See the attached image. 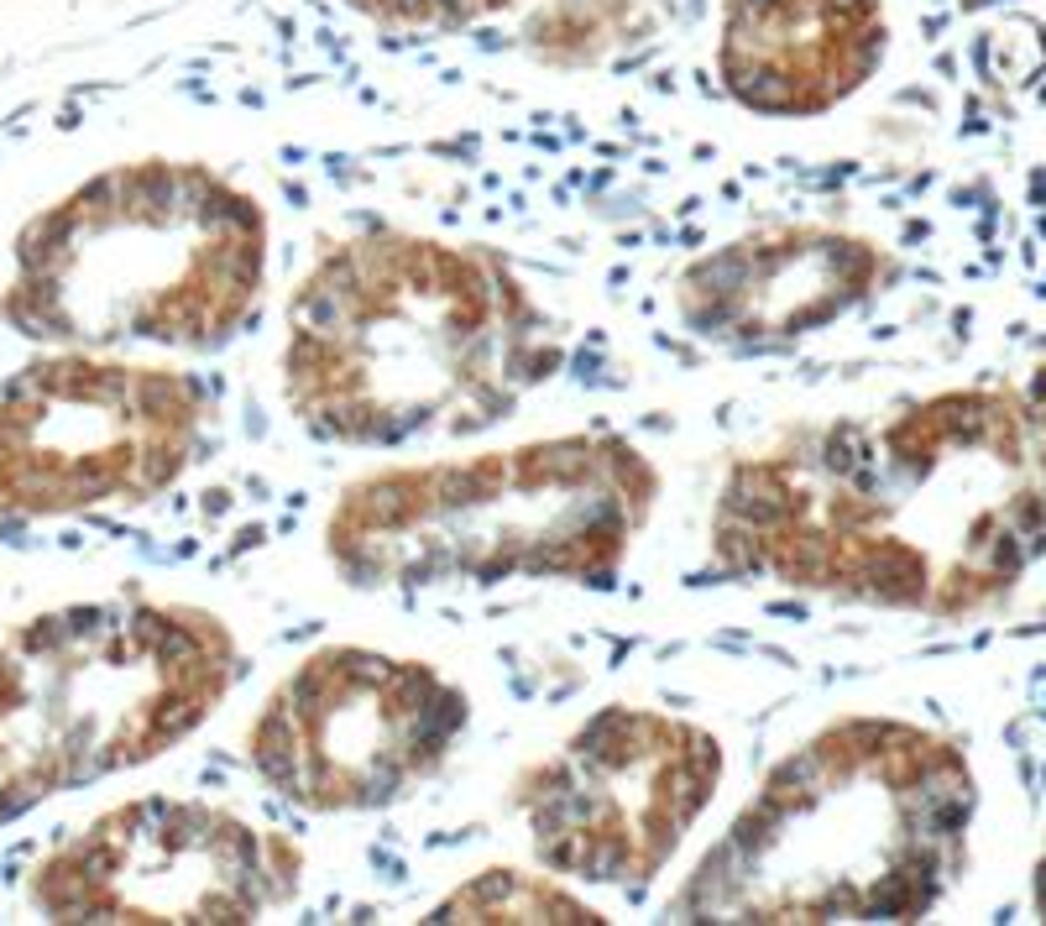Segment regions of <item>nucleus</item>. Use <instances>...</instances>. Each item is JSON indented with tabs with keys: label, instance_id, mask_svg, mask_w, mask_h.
Listing matches in <instances>:
<instances>
[{
	"label": "nucleus",
	"instance_id": "nucleus-1",
	"mask_svg": "<svg viewBox=\"0 0 1046 926\" xmlns=\"http://www.w3.org/2000/svg\"><path fill=\"white\" fill-rule=\"evenodd\" d=\"M1042 524L1046 414L947 393L738 455L711 508V560L780 592L958 612L1015 576Z\"/></svg>",
	"mask_w": 1046,
	"mask_h": 926
},
{
	"label": "nucleus",
	"instance_id": "nucleus-2",
	"mask_svg": "<svg viewBox=\"0 0 1046 926\" xmlns=\"http://www.w3.org/2000/svg\"><path fill=\"white\" fill-rule=\"evenodd\" d=\"M560 362L555 325L497 252L362 231L299 278L278 377L314 440L392 450L502 424Z\"/></svg>",
	"mask_w": 1046,
	"mask_h": 926
},
{
	"label": "nucleus",
	"instance_id": "nucleus-3",
	"mask_svg": "<svg viewBox=\"0 0 1046 926\" xmlns=\"http://www.w3.org/2000/svg\"><path fill=\"white\" fill-rule=\"evenodd\" d=\"M973 817L963 754L895 717L790 748L696 858L665 916L702 926L915 922L952 885Z\"/></svg>",
	"mask_w": 1046,
	"mask_h": 926
},
{
	"label": "nucleus",
	"instance_id": "nucleus-4",
	"mask_svg": "<svg viewBox=\"0 0 1046 926\" xmlns=\"http://www.w3.org/2000/svg\"><path fill=\"white\" fill-rule=\"evenodd\" d=\"M659 503V466L623 435H549L345 482L325 556L351 586L581 582L623 571Z\"/></svg>",
	"mask_w": 1046,
	"mask_h": 926
},
{
	"label": "nucleus",
	"instance_id": "nucleus-5",
	"mask_svg": "<svg viewBox=\"0 0 1046 926\" xmlns=\"http://www.w3.org/2000/svg\"><path fill=\"white\" fill-rule=\"evenodd\" d=\"M267 289V210L209 162L142 158L16 236L0 315L32 341L215 351Z\"/></svg>",
	"mask_w": 1046,
	"mask_h": 926
},
{
	"label": "nucleus",
	"instance_id": "nucleus-6",
	"mask_svg": "<svg viewBox=\"0 0 1046 926\" xmlns=\"http://www.w3.org/2000/svg\"><path fill=\"white\" fill-rule=\"evenodd\" d=\"M241 644L194 602H78L0 655V821L179 748L220 712Z\"/></svg>",
	"mask_w": 1046,
	"mask_h": 926
},
{
	"label": "nucleus",
	"instance_id": "nucleus-7",
	"mask_svg": "<svg viewBox=\"0 0 1046 926\" xmlns=\"http://www.w3.org/2000/svg\"><path fill=\"white\" fill-rule=\"evenodd\" d=\"M466 722V691L429 660L330 644L267 691L246 759L299 812H382L450 759Z\"/></svg>",
	"mask_w": 1046,
	"mask_h": 926
},
{
	"label": "nucleus",
	"instance_id": "nucleus-8",
	"mask_svg": "<svg viewBox=\"0 0 1046 926\" xmlns=\"http://www.w3.org/2000/svg\"><path fill=\"white\" fill-rule=\"evenodd\" d=\"M722 775L711 728L659 707H601L523 775L513 806L539 869L644 890L685 848Z\"/></svg>",
	"mask_w": 1046,
	"mask_h": 926
},
{
	"label": "nucleus",
	"instance_id": "nucleus-9",
	"mask_svg": "<svg viewBox=\"0 0 1046 926\" xmlns=\"http://www.w3.org/2000/svg\"><path fill=\"white\" fill-rule=\"evenodd\" d=\"M205 388L173 367L52 356L0 382V513L147 503L194 466Z\"/></svg>",
	"mask_w": 1046,
	"mask_h": 926
},
{
	"label": "nucleus",
	"instance_id": "nucleus-10",
	"mask_svg": "<svg viewBox=\"0 0 1046 926\" xmlns=\"http://www.w3.org/2000/svg\"><path fill=\"white\" fill-rule=\"evenodd\" d=\"M304 848L231 806L142 795L105 812L32 879L48 922L246 926L299 895Z\"/></svg>",
	"mask_w": 1046,
	"mask_h": 926
},
{
	"label": "nucleus",
	"instance_id": "nucleus-11",
	"mask_svg": "<svg viewBox=\"0 0 1046 926\" xmlns=\"http://www.w3.org/2000/svg\"><path fill=\"white\" fill-rule=\"evenodd\" d=\"M885 272L879 246L827 226H764L680 272V319L732 351H780L863 304Z\"/></svg>",
	"mask_w": 1046,
	"mask_h": 926
},
{
	"label": "nucleus",
	"instance_id": "nucleus-12",
	"mask_svg": "<svg viewBox=\"0 0 1046 926\" xmlns=\"http://www.w3.org/2000/svg\"><path fill=\"white\" fill-rule=\"evenodd\" d=\"M885 0H722L717 74L754 115H827L874 80Z\"/></svg>",
	"mask_w": 1046,
	"mask_h": 926
},
{
	"label": "nucleus",
	"instance_id": "nucleus-13",
	"mask_svg": "<svg viewBox=\"0 0 1046 926\" xmlns=\"http://www.w3.org/2000/svg\"><path fill=\"white\" fill-rule=\"evenodd\" d=\"M424 922L471 926H607L592 900L571 890V879L549 869H482L424 916Z\"/></svg>",
	"mask_w": 1046,
	"mask_h": 926
},
{
	"label": "nucleus",
	"instance_id": "nucleus-14",
	"mask_svg": "<svg viewBox=\"0 0 1046 926\" xmlns=\"http://www.w3.org/2000/svg\"><path fill=\"white\" fill-rule=\"evenodd\" d=\"M345 5L382 32H466L513 11L519 0H345Z\"/></svg>",
	"mask_w": 1046,
	"mask_h": 926
}]
</instances>
